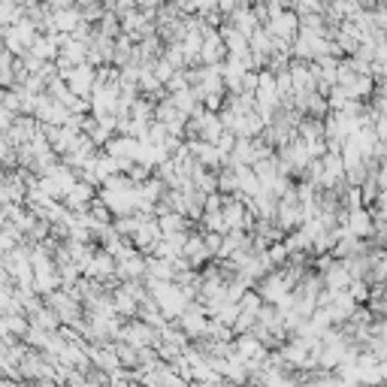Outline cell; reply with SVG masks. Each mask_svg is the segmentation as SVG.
<instances>
[{
  "label": "cell",
  "instance_id": "obj_1",
  "mask_svg": "<svg viewBox=\"0 0 387 387\" xmlns=\"http://www.w3.org/2000/svg\"><path fill=\"white\" fill-rule=\"evenodd\" d=\"M118 342H128L133 348H155L157 345V339H161V330H155L149 324H142V321H130V324H124L118 327Z\"/></svg>",
  "mask_w": 387,
  "mask_h": 387
},
{
  "label": "cell",
  "instance_id": "obj_2",
  "mask_svg": "<svg viewBox=\"0 0 387 387\" xmlns=\"http://www.w3.org/2000/svg\"><path fill=\"white\" fill-rule=\"evenodd\" d=\"M179 327L188 339L203 336L206 333V312H203L200 305H185V309H181V318H179Z\"/></svg>",
  "mask_w": 387,
  "mask_h": 387
},
{
  "label": "cell",
  "instance_id": "obj_3",
  "mask_svg": "<svg viewBox=\"0 0 387 387\" xmlns=\"http://www.w3.org/2000/svg\"><path fill=\"white\" fill-rule=\"evenodd\" d=\"M33 387H61V384H58V381H52V378H43V381H37Z\"/></svg>",
  "mask_w": 387,
  "mask_h": 387
}]
</instances>
